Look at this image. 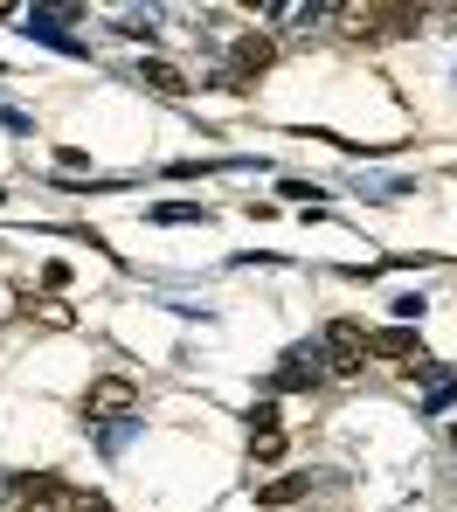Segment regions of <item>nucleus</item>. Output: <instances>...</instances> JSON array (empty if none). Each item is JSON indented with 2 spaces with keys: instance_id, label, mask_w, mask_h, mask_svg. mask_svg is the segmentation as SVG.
I'll return each instance as SVG.
<instances>
[{
  "instance_id": "nucleus-3",
  "label": "nucleus",
  "mask_w": 457,
  "mask_h": 512,
  "mask_svg": "<svg viewBox=\"0 0 457 512\" xmlns=\"http://www.w3.org/2000/svg\"><path fill=\"white\" fill-rule=\"evenodd\" d=\"M132 409H139V381H125V374H97L84 388V416L91 423H125Z\"/></svg>"
},
{
  "instance_id": "nucleus-15",
  "label": "nucleus",
  "mask_w": 457,
  "mask_h": 512,
  "mask_svg": "<svg viewBox=\"0 0 457 512\" xmlns=\"http://www.w3.org/2000/svg\"><path fill=\"white\" fill-rule=\"evenodd\" d=\"M423 305H430L423 291H402V298H395V326H416V319H423Z\"/></svg>"
},
{
  "instance_id": "nucleus-1",
  "label": "nucleus",
  "mask_w": 457,
  "mask_h": 512,
  "mask_svg": "<svg viewBox=\"0 0 457 512\" xmlns=\"http://www.w3.org/2000/svg\"><path fill=\"white\" fill-rule=\"evenodd\" d=\"M319 360H326V374H361L367 367V326L361 319H333L319 333Z\"/></svg>"
},
{
  "instance_id": "nucleus-12",
  "label": "nucleus",
  "mask_w": 457,
  "mask_h": 512,
  "mask_svg": "<svg viewBox=\"0 0 457 512\" xmlns=\"http://www.w3.org/2000/svg\"><path fill=\"white\" fill-rule=\"evenodd\" d=\"M250 457L257 464H277L284 457V429H250Z\"/></svg>"
},
{
  "instance_id": "nucleus-2",
  "label": "nucleus",
  "mask_w": 457,
  "mask_h": 512,
  "mask_svg": "<svg viewBox=\"0 0 457 512\" xmlns=\"http://www.w3.org/2000/svg\"><path fill=\"white\" fill-rule=\"evenodd\" d=\"M271 63H277V42L264 35V28H250V35H236V49H229V70H222L215 84H222V90H243L250 77H264Z\"/></svg>"
},
{
  "instance_id": "nucleus-16",
  "label": "nucleus",
  "mask_w": 457,
  "mask_h": 512,
  "mask_svg": "<svg viewBox=\"0 0 457 512\" xmlns=\"http://www.w3.org/2000/svg\"><path fill=\"white\" fill-rule=\"evenodd\" d=\"M132 429H139V416H125V423H111V429H104V450H125V443H132Z\"/></svg>"
},
{
  "instance_id": "nucleus-14",
  "label": "nucleus",
  "mask_w": 457,
  "mask_h": 512,
  "mask_svg": "<svg viewBox=\"0 0 457 512\" xmlns=\"http://www.w3.org/2000/svg\"><path fill=\"white\" fill-rule=\"evenodd\" d=\"M21 312H42L49 326H70V305H56V298H35V291L21 298Z\"/></svg>"
},
{
  "instance_id": "nucleus-4",
  "label": "nucleus",
  "mask_w": 457,
  "mask_h": 512,
  "mask_svg": "<svg viewBox=\"0 0 457 512\" xmlns=\"http://www.w3.org/2000/svg\"><path fill=\"white\" fill-rule=\"evenodd\" d=\"M319 381H326L319 346H291V353L271 367V395H298V388H319Z\"/></svg>"
},
{
  "instance_id": "nucleus-7",
  "label": "nucleus",
  "mask_w": 457,
  "mask_h": 512,
  "mask_svg": "<svg viewBox=\"0 0 457 512\" xmlns=\"http://www.w3.org/2000/svg\"><path fill=\"white\" fill-rule=\"evenodd\" d=\"M305 492H312V471H284V478H271V485H257V506L284 512V506H298Z\"/></svg>"
},
{
  "instance_id": "nucleus-9",
  "label": "nucleus",
  "mask_w": 457,
  "mask_h": 512,
  "mask_svg": "<svg viewBox=\"0 0 457 512\" xmlns=\"http://www.w3.org/2000/svg\"><path fill=\"white\" fill-rule=\"evenodd\" d=\"M139 84L146 90H160V97H187V70H174V63H167V56H146V63H139Z\"/></svg>"
},
{
  "instance_id": "nucleus-13",
  "label": "nucleus",
  "mask_w": 457,
  "mask_h": 512,
  "mask_svg": "<svg viewBox=\"0 0 457 512\" xmlns=\"http://www.w3.org/2000/svg\"><path fill=\"white\" fill-rule=\"evenodd\" d=\"M444 402H457V374H437V381H430V395H423V416H437Z\"/></svg>"
},
{
  "instance_id": "nucleus-5",
  "label": "nucleus",
  "mask_w": 457,
  "mask_h": 512,
  "mask_svg": "<svg viewBox=\"0 0 457 512\" xmlns=\"http://www.w3.org/2000/svg\"><path fill=\"white\" fill-rule=\"evenodd\" d=\"M14 512H77V492H70L63 478H49V471H21Z\"/></svg>"
},
{
  "instance_id": "nucleus-18",
  "label": "nucleus",
  "mask_w": 457,
  "mask_h": 512,
  "mask_svg": "<svg viewBox=\"0 0 457 512\" xmlns=\"http://www.w3.org/2000/svg\"><path fill=\"white\" fill-rule=\"evenodd\" d=\"M77 512H111V499H97V492H77Z\"/></svg>"
},
{
  "instance_id": "nucleus-10",
  "label": "nucleus",
  "mask_w": 457,
  "mask_h": 512,
  "mask_svg": "<svg viewBox=\"0 0 457 512\" xmlns=\"http://www.w3.org/2000/svg\"><path fill=\"white\" fill-rule=\"evenodd\" d=\"M153 222L187 229V222H208V208H201V201H153Z\"/></svg>"
},
{
  "instance_id": "nucleus-17",
  "label": "nucleus",
  "mask_w": 457,
  "mask_h": 512,
  "mask_svg": "<svg viewBox=\"0 0 457 512\" xmlns=\"http://www.w3.org/2000/svg\"><path fill=\"white\" fill-rule=\"evenodd\" d=\"M250 429H277V402H257L250 409Z\"/></svg>"
},
{
  "instance_id": "nucleus-6",
  "label": "nucleus",
  "mask_w": 457,
  "mask_h": 512,
  "mask_svg": "<svg viewBox=\"0 0 457 512\" xmlns=\"http://www.w3.org/2000/svg\"><path fill=\"white\" fill-rule=\"evenodd\" d=\"M28 42H49V49H63V56H84V42L63 28V14L56 7H28V28H21Z\"/></svg>"
},
{
  "instance_id": "nucleus-20",
  "label": "nucleus",
  "mask_w": 457,
  "mask_h": 512,
  "mask_svg": "<svg viewBox=\"0 0 457 512\" xmlns=\"http://www.w3.org/2000/svg\"><path fill=\"white\" fill-rule=\"evenodd\" d=\"M451 450H457V429H451Z\"/></svg>"
},
{
  "instance_id": "nucleus-11",
  "label": "nucleus",
  "mask_w": 457,
  "mask_h": 512,
  "mask_svg": "<svg viewBox=\"0 0 457 512\" xmlns=\"http://www.w3.org/2000/svg\"><path fill=\"white\" fill-rule=\"evenodd\" d=\"M118 35H125V42H146V49H153V42H160V14H139V7H132V14H118Z\"/></svg>"
},
{
  "instance_id": "nucleus-8",
  "label": "nucleus",
  "mask_w": 457,
  "mask_h": 512,
  "mask_svg": "<svg viewBox=\"0 0 457 512\" xmlns=\"http://www.w3.org/2000/svg\"><path fill=\"white\" fill-rule=\"evenodd\" d=\"M367 353H381V360H416L423 340H416V326H381V333H367Z\"/></svg>"
},
{
  "instance_id": "nucleus-19",
  "label": "nucleus",
  "mask_w": 457,
  "mask_h": 512,
  "mask_svg": "<svg viewBox=\"0 0 457 512\" xmlns=\"http://www.w3.org/2000/svg\"><path fill=\"white\" fill-rule=\"evenodd\" d=\"M7 14H14V7H7V0H0V21H7Z\"/></svg>"
}]
</instances>
